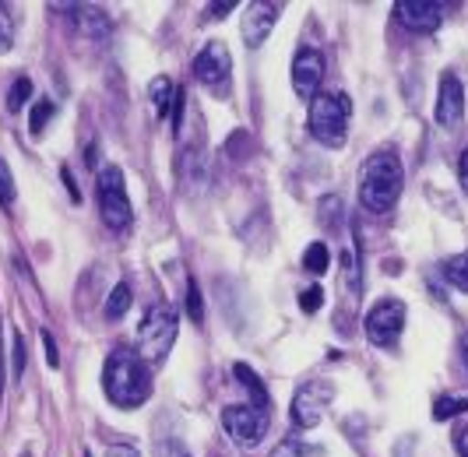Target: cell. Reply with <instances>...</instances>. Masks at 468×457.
<instances>
[{
	"mask_svg": "<svg viewBox=\"0 0 468 457\" xmlns=\"http://www.w3.org/2000/svg\"><path fill=\"white\" fill-rule=\"evenodd\" d=\"M102 390L117 409H138L152 394V373L141 359L138 348L120 345L110 352L106 369H102Z\"/></svg>",
	"mask_w": 468,
	"mask_h": 457,
	"instance_id": "cell-1",
	"label": "cell"
},
{
	"mask_svg": "<svg viewBox=\"0 0 468 457\" xmlns=\"http://www.w3.org/2000/svg\"><path fill=\"white\" fill-rule=\"evenodd\" d=\"M401 183H405V169H401L399 155L391 148L374 152L359 169V205L370 215L391 211L401 197Z\"/></svg>",
	"mask_w": 468,
	"mask_h": 457,
	"instance_id": "cell-2",
	"label": "cell"
},
{
	"mask_svg": "<svg viewBox=\"0 0 468 457\" xmlns=\"http://www.w3.org/2000/svg\"><path fill=\"white\" fill-rule=\"evenodd\" d=\"M349 99L346 91H317L310 99V113H306V127L324 148H342L346 134H349Z\"/></svg>",
	"mask_w": 468,
	"mask_h": 457,
	"instance_id": "cell-3",
	"label": "cell"
},
{
	"mask_svg": "<svg viewBox=\"0 0 468 457\" xmlns=\"http://www.w3.org/2000/svg\"><path fill=\"white\" fill-rule=\"evenodd\" d=\"M176 331H180V317H176V310L169 303L148 306V314H144V320H141L138 327L141 359L163 363L165 356H169V348H173V342H176Z\"/></svg>",
	"mask_w": 468,
	"mask_h": 457,
	"instance_id": "cell-4",
	"label": "cell"
},
{
	"mask_svg": "<svg viewBox=\"0 0 468 457\" xmlns=\"http://www.w3.org/2000/svg\"><path fill=\"white\" fill-rule=\"evenodd\" d=\"M99 215L113 232H123L134 218V207H131L127 186H123V173L117 165L99 169Z\"/></svg>",
	"mask_w": 468,
	"mask_h": 457,
	"instance_id": "cell-5",
	"label": "cell"
},
{
	"mask_svg": "<svg viewBox=\"0 0 468 457\" xmlns=\"http://www.w3.org/2000/svg\"><path fill=\"white\" fill-rule=\"evenodd\" d=\"M222 426L239 451H254L268 436V411L254 409V405H229L222 411Z\"/></svg>",
	"mask_w": 468,
	"mask_h": 457,
	"instance_id": "cell-6",
	"label": "cell"
},
{
	"mask_svg": "<svg viewBox=\"0 0 468 457\" xmlns=\"http://www.w3.org/2000/svg\"><path fill=\"white\" fill-rule=\"evenodd\" d=\"M405 331V303L401 299H380L367 314V338L377 348H395Z\"/></svg>",
	"mask_w": 468,
	"mask_h": 457,
	"instance_id": "cell-7",
	"label": "cell"
},
{
	"mask_svg": "<svg viewBox=\"0 0 468 457\" xmlns=\"http://www.w3.org/2000/svg\"><path fill=\"white\" fill-rule=\"evenodd\" d=\"M229 74H233V60H229V49L226 43L211 39L197 57H194V78L211 91H226L229 89Z\"/></svg>",
	"mask_w": 468,
	"mask_h": 457,
	"instance_id": "cell-8",
	"label": "cell"
},
{
	"mask_svg": "<svg viewBox=\"0 0 468 457\" xmlns=\"http://www.w3.org/2000/svg\"><path fill=\"white\" fill-rule=\"evenodd\" d=\"M331 398H335V388L324 384V380L303 384V388L296 390V398H292V422L300 430H314L324 419V409L331 405Z\"/></svg>",
	"mask_w": 468,
	"mask_h": 457,
	"instance_id": "cell-9",
	"label": "cell"
},
{
	"mask_svg": "<svg viewBox=\"0 0 468 457\" xmlns=\"http://www.w3.org/2000/svg\"><path fill=\"white\" fill-rule=\"evenodd\" d=\"M437 123L447 127V131H454L458 123H462V116H465V85L458 81V74H451L447 70L444 78H441V89H437Z\"/></svg>",
	"mask_w": 468,
	"mask_h": 457,
	"instance_id": "cell-10",
	"label": "cell"
},
{
	"mask_svg": "<svg viewBox=\"0 0 468 457\" xmlns=\"http://www.w3.org/2000/svg\"><path fill=\"white\" fill-rule=\"evenodd\" d=\"M395 18L412 32H437L444 22V4H437V0H399Z\"/></svg>",
	"mask_w": 468,
	"mask_h": 457,
	"instance_id": "cell-11",
	"label": "cell"
},
{
	"mask_svg": "<svg viewBox=\"0 0 468 457\" xmlns=\"http://www.w3.org/2000/svg\"><path fill=\"white\" fill-rule=\"evenodd\" d=\"M279 15H282V4H268V0L247 4V11H243V43L250 46V49H258L268 39V32L275 28Z\"/></svg>",
	"mask_w": 468,
	"mask_h": 457,
	"instance_id": "cell-12",
	"label": "cell"
},
{
	"mask_svg": "<svg viewBox=\"0 0 468 457\" xmlns=\"http://www.w3.org/2000/svg\"><path fill=\"white\" fill-rule=\"evenodd\" d=\"M321 78H324V57L317 49H300L292 57V89L303 99H314L321 89Z\"/></svg>",
	"mask_w": 468,
	"mask_h": 457,
	"instance_id": "cell-13",
	"label": "cell"
},
{
	"mask_svg": "<svg viewBox=\"0 0 468 457\" xmlns=\"http://www.w3.org/2000/svg\"><path fill=\"white\" fill-rule=\"evenodd\" d=\"M74 22L81 25V32H89L92 39H99V36H106V32H110V18H106V11H102V7H92V4L74 7Z\"/></svg>",
	"mask_w": 468,
	"mask_h": 457,
	"instance_id": "cell-14",
	"label": "cell"
},
{
	"mask_svg": "<svg viewBox=\"0 0 468 457\" xmlns=\"http://www.w3.org/2000/svg\"><path fill=\"white\" fill-rule=\"evenodd\" d=\"M152 106H155V116L165 120V116L173 113V102H176V85H173V78H165L159 74L155 81H152Z\"/></svg>",
	"mask_w": 468,
	"mask_h": 457,
	"instance_id": "cell-15",
	"label": "cell"
},
{
	"mask_svg": "<svg viewBox=\"0 0 468 457\" xmlns=\"http://www.w3.org/2000/svg\"><path fill=\"white\" fill-rule=\"evenodd\" d=\"M233 373H236V380L250 390V405H254V409H261V411H268V390H264V384L258 380V373H254L247 363H236Z\"/></svg>",
	"mask_w": 468,
	"mask_h": 457,
	"instance_id": "cell-16",
	"label": "cell"
},
{
	"mask_svg": "<svg viewBox=\"0 0 468 457\" xmlns=\"http://www.w3.org/2000/svg\"><path fill=\"white\" fill-rule=\"evenodd\" d=\"M131 299H134L131 285H127V282H117V285H113V292H110V299H106V317L120 320L127 310H131Z\"/></svg>",
	"mask_w": 468,
	"mask_h": 457,
	"instance_id": "cell-17",
	"label": "cell"
},
{
	"mask_svg": "<svg viewBox=\"0 0 468 457\" xmlns=\"http://www.w3.org/2000/svg\"><path fill=\"white\" fill-rule=\"evenodd\" d=\"M444 278L454 285V289H462V292H468V253H458V257H451V260H444Z\"/></svg>",
	"mask_w": 468,
	"mask_h": 457,
	"instance_id": "cell-18",
	"label": "cell"
},
{
	"mask_svg": "<svg viewBox=\"0 0 468 457\" xmlns=\"http://www.w3.org/2000/svg\"><path fill=\"white\" fill-rule=\"evenodd\" d=\"M465 411H468V398L444 394V398H437V401H433V419H441V422L454 419V415H465Z\"/></svg>",
	"mask_w": 468,
	"mask_h": 457,
	"instance_id": "cell-19",
	"label": "cell"
},
{
	"mask_svg": "<svg viewBox=\"0 0 468 457\" xmlns=\"http://www.w3.org/2000/svg\"><path fill=\"white\" fill-rule=\"evenodd\" d=\"M328 264H331V253H328V247H324L321 239L306 247V253H303V268H306V271L324 274V271H328Z\"/></svg>",
	"mask_w": 468,
	"mask_h": 457,
	"instance_id": "cell-20",
	"label": "cell"
},
{
	"mask_svg": "<svg viewBox=\"0 0 468 457\" xmlns=\"http://www.w3.org/2000/svg\"><path fill=\"white\" fill-rule=\"evenodd\" d=\"M53 113H57V106H53L49 99H39V102L32 106V116H28V131L39 137L43 131H47L49 120H53Z\"/></svg>",
	"mask_w": 468,
	"mask_h": 457,
	"instance_id": "cell-21",
	"label": "cell"
},
{
	"mask_svg": "<svg viewBox=\"0 0 468 457\" xmlns=\"http://www.w3.org/2000/svg\"><path fill=\"white\" fill-rule=\"evenodd\" d=\"M15 197H18V186H15V173H11L7 159L0 155V205L11 207V205H15Z\"/></svg>",
	"mask_w": 468,
	"mask_h": 457,
	"instance_id": "cell-22",
	"label": "cell"
},
{
	"mask_svg": "<svg viewBox=\"0 0 468 457\" xmlns=\"http://www.w3.org/2000/svg\"><path fill=\"white\" fill-rule=\"evenodd\" d=\"M28 99H32V81H28V78H18V81L11 85V91H7V110L18 113Z\"/></svg>",
	"mask_w": 468,
	"mask_h": 457,
	"instance_id": "cell-23",
	"label": "cell"
},
{
	"mask_svg": "<svg viewBox=\"0 0 468 457\" xmlns=\"http://www.w3.org/2000/svg\"><path fill=\"white\" fill-rule=\"evenodd\" d=\"M15 46V18L7 11V4H0V53H7Z\"/></svg>",
	"mask_w": 468,
	"mask_h": 457,
	"instance_id": "cell-24",
	"label": "cell"
},
{
	"mask_svg": "<svg viewBox=\"0 0 468 457\" xmlns=\"http://www.w3.org/2000/svg\"><path fill=\"white\" fill-rule=\"evenodd\" d=\"M321 303H324V289H321V285H306L303 292H300V310H303V314H317Z\"/></svg>",
	"mask_w": 468,
	"mask_h": 457,
	"instance_id": "cell-25",
	"label": "cell"
},
{
	"mask_svg": "<svg viewBox=\"0 0 468 457\" xmlns=\"http://www.w3.org/2000/svg\"><path fill=\"white\" fill-rule=\"evenodd\" d=\"M184 303H187V314L194 324H201L205 320V303H201V292H197V285L194 282H187V296H184Z\"/></svg>",
	"mask_w": 468,
	"mask_h": 457,
	"instance_id": "cell-26",
	"label": "cell"
},
{
	"mask_svg": "<svg viewBox=\"0 0 468 457\" xmlns=\"http://www.w3.org/2000/svg\"><path fill=\"white\" fill-rule=\"evenodd\" d=\"M11 338H15V345H11V348H15V363H11V373H15V377H22V369H25V338H22V331H15Z\"/></svg>",
	"mask_w": 468,
	"mask_h": 457,
	"instance_id": "cell-27",
	"label": "cell"
},
{
	"mask_svg": "<svg viewBox=\"0 0 468 457\" xmlns=\"http://www.w3.org/2000/svg\"><path fill=\"white\" fill-rule=\"evenodd\" d=\"M60 180H64V186H68L70 201H74V205H81V190H78V183H74V176H70L68 165H60Z\"/></svg>",
	"mask_w": 468,
	"mask_h": 457,
	"instance_id": "cell-28",
	"label": "cell"
},
{
	"mask_svg": "<svg viewBox=\"0 0 468 457\" xmlns=\"http://www.w3.org/2000/svg\"><path fill=\"white\" fill-rule=\"evenodd\" d=\"M43 352H47V363L57 369V366H60V352H57V342H53L49 331H43Z\"/></svg>",
	"mask_w": 468,
	"mask_h": 457,
	"instance_id": "cell-29",
	"label": "cell"
},
{
	"mask_svg": "<svg viewBox=\"0 0 468 457\" xmlns=\"http://www.w3.org/2000/svg\"><path fill=\"white\" fill-rule=\"evenodd\" d=\"M106 457H141L134 443H110L106 447Z\"/></svg>",
	"mask_w": 468,
	"mask_h": 457,
	"instance_id": "cell-30",
	"label": "cell"
},
{
	"mask_svg": "<svg viewBox=\"0 0 468 457\" xmlns=\"http://www.w3.org/2000/svg\"><path fill=\"white\" fill-rule=\"evenodd\" d=\"M454 451L462 457H468V426H462V430L454 433Z\"/></svg>",
	"mask_w": 468,
	"mask_h": 457,
	"instance_id": "cell-31",
	"label": "cell"
},
{
	"mask_svg": "<svg viewBox=\"0 0 468 457\" xmlns=\"http://www.w3.org/2000/svg\"><path fill=\"white\" fill-rule=\"evenodd\" d=\"M229 11H236V4H211V7H208L211 18H226Z\"/></svg>",
	"mask_w": 468,
	"mask_h": 457,
	"instance_id": "cell-32",
	"label": "cell"
},
{
	"mask_svg": "<svg viewBox=\"0 0 468 457\" xmlns=\"http://www.w3.org/2000/svg\"><path fill=\"white\" fill-rule=\"evenodd\" d=\"M458 176H462V186L468 190V148L462 152V162H458Z\"/></svg>",
	"mask_w": 468,
	"mask_h": 457,
	"instance_id": "cell-33",
	"label": "cell"
},
{
	"mask_svg": "<svg viewBox=\"0 0 468 457\" xmlns=\"http://www.w3.org/2000/svg\"><path fill=\"white\" fill-rule=\"evenodd\" d=\"M462 363H465V369H468V331L462 335Z\"/></svg>",
	"mask_w": 468,
	"mask_h": 457,
	"instance_id": "cell-34",
	"label": "cell"
},
{
	"mask_svg": "<svg viewBox=\"0 0 468 457\" xmlns=\"http://www.w3.org/2000/svg\"><path fill=\"white\" fill-rule=\"evenodd\" d=\"M85 457H92V454H89V451H85Z\"/></svg>",
	"mask_w": 468,
	"mask_h": 457,
	"instance_id": "cell-35",
	"label": "cell"
}]
</instances>
